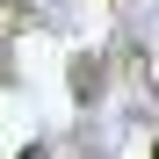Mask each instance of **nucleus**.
I'll return each instance as SVG.
<instances>
[{
	"label": "nucleus",
	"instance_id": "f257e3e1",
	"mask_svg": "<svg viewBox=\"0 0 159 159\" xmlns=\"http://www.w3.org/2000/svg\"><path fill=\"white\" fill-rule=\"evenodd\" d=\"M15 159H51V152H43V145H22V152H15Z\"/></svg>",
	"mask_w": 159,
	"mask_h": 159
},
{
	"label": "nucleus",
	"instance_id": "f03ea898",
	"mask_svg": "<svg viewBox=\"0 0 159 159\" xmlns=\"http://www.w3.org/2000/svg\"><path fill=\"white\" fill-rule=\"evenodd\" d=\"M152 159H159V145H152Z\"/></svg>",
	"mask_w": 159,
	"mask_h": 159
}]
</instances>
